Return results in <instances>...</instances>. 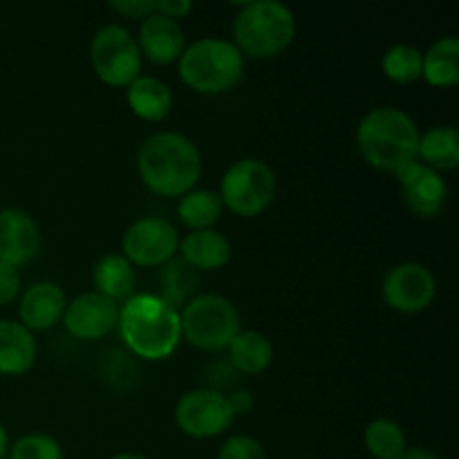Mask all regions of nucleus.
I'll use <instances>...</instances> for the list:
<instances>
[{
  "mask_svg": "<svg viewBox=\"0 0 459 459\" xmlns=\"http://www.w3.org/2000/svg\"><path fill=\"white\" fill-rule=\"evenodd\" d=\"M420 137L415 119L393 106L366 112L357 126V146L366 164L390 175L420 161Z\"/></svg>",
  "mask_w": 459,
  "mask_h": 459,
  "instance_id": "obj_2",
  "label": "nucleus"
},
{
  "mask_svg": "<svg viewBox=\"0 0 459 459\" xmlns=\"http://www.w3.org/2000/svg\"><path fill=\"white\" fill-rule=\"evenodd\" d=\"M278 191V178L272 166L258 157L238 160L224 170L220 200L238 218H258L272 206Z\"/></svg>",
  "mask_w": 459,
  "mask_h": 459,
  "instance_id": "obj_7",
  "label": "nucleus"
},
{
  "mask_svg": "<svg viewBox=\"0 0 459 459\" xmlns=\"http://www.w3.org/2000/svg\"><path fill=\"white\" fill-rule=\"evenodd\" d=\"M110 7L119 12L121 16L134 18V21L142 22L143 18L155 13V0H112Z\"/></svg>",
  "mask_w": 459,
  "mask_h": 459,
  "instance_id": "obj_31",
  "label": "nucleus"
},
{
  "mask_svg": "<svg viewBox=\"0 0 459 459\" xmlns=\"http://www.w3.org/2000/svg\"><path fill=\"white\" fill-rule=\"evenodd\" d=\"M224 204L218 191L209 188H193L191 193L178 200V218L188 231H204L213 229L215 222L222 218Z\"/></svg>",
  "mask_w": 459,
  "mask_h": 459,
  "instance_id": "obj_24",
  "label": "nucleus"
},
{
  "mask_svg": "<svg viewBox=\"0 0 459 459\" xmlns=\"http://www.w3.org/2000/svg\"><path fill=\"white\" fill-rule=\"evenodd\" d=\"M90 61L94 74L110 88H128L142 76L143 56L133 31L119 22L99 27L90 43Z\"/></svg>",
  "mask_w": 459,
  "mask_h": 459,
  "instance_id": "obj_8",
  "label": "nucleus"
},
{
  "mask_svg": "<svg viewBox=\"0 0 459 459\" xmlns=\"http://www.w3.org/2000/svg\"><path fill=\"white\" fill-rule=\"evenodd\" d=\"M92 285L97 294L121 305L137 294V269L124 254H106L94 263Z\"/></svg>",
  "mask_w": 459,
  "mask_h": 459,
  "instance_id": "obj_20",
  "label": "nucleus"
},
{
  "mask_svg": "<svg viewBox=\"0 0 459 459\" xmlns=\"http://www.w3.org/2000/svg\"><path fill=\"white\" fill-rule=\"evenodd\" d=\"M420 161L437 173H448L459 166V133L455 126H433L420 137Z\"/></svg>",
  "mask_w": 459,
  "mask_h": 459,
  "instance_id": "obj_23",
  "label": "nucleus"
},
{
  "mask_svg": "<svg viewBox=\"0 0 459 459\" xmlns=\"http://www.w3.org/2000/svg\"><path fill=\"white\" fill-rule=\"evenodd\" d=\"M273 343L258 330H240L227 348L229 366L238 375H263L273 363Z\"/></svg>",
  "mask_w": 459,
  "mask_h": 459,
  "instance_id": "obj_21",
  "label": "nucleus"
},
{
  "mask_svg": "<svg viewBox=\"0 0 459 459\" xmlns=\"http://www.w3.org/2000/svg\"><path fill=\"white\" fill-rule=\"evenodd\" d=\"M117 330L133 357L143 361H164L182 343L179 312L157 294H134L121 303Z\"/></svg>",
  "mask_w": 459,
  "mask_h": 459,
  "instance_id": "obj_3",
  "label": "nucleus"
},
{
  "mask_svg": "<svg viewBox=\"0 0 459 459\" xmlns=\"http://www.w3.org/2000/svg\"><path fill=\"white\" fill-rule=\"evenodd\" d=\"M9 453V435H7V429L3 426V421H0V459L7 457Z\"/></svg>",
  "mask_w": 459,
  "mask_h": 459,
  "instance_id": "obj_35",
  "label": "nucleus"
},
{
  "mask_svg": "<svg viewBox=\"0 0 459 459\" xmlns=\"http://www.w3.org/2000/svg\"><path fill=\"white\" fill-rule=\"evenodd\" d=\"M43 236L27 211L7 206L0 209V263L22 267L39 255Z\"/></svg>",
  "mask_w": 459,
  "mask_h": 459,
  "instance_id": "obj_14",
  "label": "nucleus"
},
{
  "mask_svg": "<svg viewBox=\"0 0 459 459\" xmlns=\"http://www.w3.org/2000/svg\"><path fill=\"white\" fill-rule=\"evenodd\" d=\"M394 178L399 182L403 202H406L412 213L426 220L442 215L448 200V184L442 173L429 169L421 161H415Z\"/></svg>",
  "mask_w": 459,
  "mask_h": 459,
  "instance_id": "obj_13",
  "label": "nucleus"
},
{
  "mask_svg": "<svg viewBox=\"0 0 459 459\" xmlns=\"http://www.w3.org/2000/svg\"><path fill=\"white\" fill-rule=\"evenodd\" d=\"M110 459H148V457L137 455V453H117V455H112Z\"/></svg>",
  "mask_w": 459,
  "mask_h": 459,
  "instance_id": "obj_36",
  "label": "nucleus"
},
{
  "mask_svg": "<svg viewBox=\"0 0 459 459\" xmlns=\"http://www.w3.org/2000/svg\"><path fill=\"white\" fill-rule=\"evenodd\" d=\"M21 296V272L12 264L0 263V307L13 303Z\"/></svg>",
  "mask_w": 459,
  "mask_h": 459,
  "instance_id": "obj_30",
  "label": "nucleus"
},
{
  "mask_svg": "<svg viewBox=\"0 0 459 459\" xmlns=\"http://www.w3.org/2000/svg\"><path fill=\"white\" fill-rule=\"evenodd\" d=\"M178 254L195 272H218L229 264L233 247L222 231L204 229V231H188L186 236L179 238Z\"/></svg>",
  "mask_w": 459,
  "mask_h": 459,
  "instance_id": "obj_17",
  "label": "nucleus"
},
{
  "mask_svg": "<svg viewBox=\"0 0 459 459\" xmlns=\"http://www.w3.org/2000/svg\"><path fill=\"white\" fill-rule=\"evenodd\" d=\"M155 12L179 22V18H186L193 12V3L191 0H155Z\"/></svg>",
  "mask_w": 459,
  "mask_h": 459,
  "instance_id": "obj_32",
  "label": "nucleus"
},
{
  "mask_svg": "<svg viewBox=\"0 0 459 459\" xmlns=\"http://www.w3.org/2000/svg\"><path fill=\"white\" fill-rule=\"evenodd\" d=\"M182 339L204 352H222L242 330L233 300L220 294H195L179 309Z\"/></svg>",
  "mask_w": 459,
  "mask_h": 459,
  "instance_id": "obj_6",
  "label": "nucleus"
},
{
  "mask_svg": "<svg viewBox=\"0 0 459 459\" xmlns=\"http://www.w3.org/2000/svg\"><path fill=\"white\" fill-rule=\"evenodd\" d=\"M63 325L79 341H101L119 325V305L97 291H83L67 300Z\"/></svg>",
  "mask_w": 459,
  "mask_h": 459,
  "instance_id": "obj_12",
  "label": "nucleus"
},
{
  "mask_svg": "<svg viewBox=\"0 0 459 459\" xmlns=\"http://www.w3.org/2000/svg\"><path fill=\"white\" fill-rule=\"evenodd\" d=\"M197 273L193 267H188L186 263H184L179 255H175L173 260H169V263L161 267L160 272V299L164 300L166 305H170L173 309H182L184 305L188 303V300L195 296V290H197V282H200V278H197Z\"/></svg>",
  "mask_w": 459,
  "mask_h": 459,
  "instance_id": "obj_25",
  "label": "nucleus"
},
{
  "mask_svg": "<svg viewBox=\"0 0 459 459\" xmlns=\"http://www.w3.org/2000/svg\"><path fill=\"white\" fill-rule=\"evenodd\" d=\"M229 397V403H231L233 412L238 415H247V412H251V408H254V397H251L249 390H236V393L227 394Z\"/></svg>",
  "mask_w": 459,
  "mask_h": 459,
  "instance_id": "obj_33",
  "label": "nucleus"
},
{
  "mask_svg": "<svg viewBox=\"0 0 459 459\" xmlns=\"http://www.w3.org/2000/svg\"><path fill=\"white\" fill-rule=\"evenodd\" d=\"M65 307V290L54 281H39L21 294L18 323L25 325L31 334L34 332H48L63 321Z\"/></svg>",
  "mask_w": 459,
  "mask_h": 459,
  "instance_id": "obj_15",
  "label": "nucleus"
},
{
  "mask_svg": "<svg viewBox=\"0 0 459 459\" xmlns=\"http://www.w3.org/2000/svg\"><path fill=\"white\" fill-rule=\"evenodd\" d=\"M139 45V52L155 65H170L178 63L186 48V36L179 27L178 21L161 16V13H151L139 22V31L134 36Z\"/></svg>",
  "mask_w": 459,
  "mask_h": 459,
  "instance_id": "obj_16",
  "label": "nucleus"
},
{
  "mask_svg": "<svg viewBox=\"0 0 459 459\" xmlns=\"http://www.w3.org/2000/svg\"><path fill=\"white\" fill-rule=\"evenodd\" d=\"M39 343L18 321H0V375L22 377L34 368Z\"/></svg>",
  "mask_w": 459,
  "mask_h": 459,
  "instance_id": "obj_19",
  "label": "nucleus"
},
{
  "mask_svg": "<svg viewBox=\"0 0 459 459\" xmlns=\"http://www.w3.org/2000/svg\"><path fill=\"white\" fill-rule=\"evenodd\" d=\"M137 173L151 193L179 200L200 182L202 152L186 134L161 130L139 143Z\"/></svg>",
  "mask_w": 459,
  "mask_h": 459,
  "instance_id": "obj_1",
  "label": "nucleus"
},
{
  "mask_svg": "<svg viewBox=\"0 0 459 459\" xmlns=\"http://www.w3.org/2000/svg\"><path fill=\"white\" fill-rule=\"evenodd\" d=\"M399 459H442V457H439L437 453L429 451V448L417 446V448H408V451L403 453V455Z\"/></svg>",
  "mask_w": 459,
  "mask_h": 459,
  "instance_id": "obj_34",
  "label": "nucleus"
},
{
  "mask_svg": "<svg viewBox=\"0 0 459 459\" xmlns=\"http://www.w3.org/2000/svg\"><path fill=\"white\" fill-rule=\"evenodd\" d=\"M437 296L435 273L421 263H399L381 282V299L399 314H420L433 305Z\"/></svg>",
  "mask_w": 459,
  "mask_h": 459,
  "instance_id": "obj_11",
  "label": "nucleus"
},
{
  "mask_svg": "<svg viewBox=\"0 0 459 459\" xmlns=\"http://www.w3.org/2000/svg\"><path fill=\"white\" fill-rule=\"evenodd\" d=\"M421 79L433 88H455L459 83V39L444 36L424 52Z\"/></svg>",
  "mask_w": 459,
  "mask_h": 459,
  "instance_id": "obj_22",
  "label": "nucleus"
},
{
  "mask_svg": "<svg viewBox=\"0 0 459 459\" xmlns=\"http://www.w3.org/2000/svg\"><path fill=\"white\" fill-rule=\"evenodd\" d=\"M363 446L375 459H399L408 451L406 430L394 420L379 417L363 430Z\"/></svg>",
  "mask_w": 459,
  "mask_h": 459,
  "instance_id": "obj_26",
  "label": "nucleus"
},
{
  "mask_svg": "<svg viewBox=\"0 0 459 459\" xmlns=\"http://www.w3.org/2000/svg\"><path fill=\"white\" fill-rule=\"evenodd\" d=\"M296 39V16L278 0L242 3L233 18V40L242 56L273 58Z\"/></svg>",
  "mask_w": 459,
  "mask_h": 459,
  "instance_id": "obj_5",
  "label": "nucleus"
},
{
  "mask_svg": "<svg viewBox=\"0 0 459 459\" xmlns=\"http://www.w3.org/2000/svg\"><path fill=\"white\" fill-rule=\"evenodd\" d=\"M178 74L193 92L215 97L240 85L245 79V56L231 40L206 36L184 48Z\"/></svg>",
  "mask_w": 459,
  "mask_h": 459,
  "instance_id": "obj_4",
  "label": "nucleus"
},
{
  "mask_svg": "<svg viewBox=\"0 0 459 459\" xmlns=\"http://www.w3.org/2000/svg\"><path fill=\"white\" fill-rule=\"evenodd\" d=\"M421 65H424V52L415 45L397 43L388 48L381 56V72L385 79L394 83H415L421 79Z\"/></svg>",
  "mask_w": 459,
  "mask_h": 459,
  "instance_id": "obj_27",
  "label": "nucleus"
},
{
  "mask_svg": "<svg viewBox=\"0 0 459 459\" xmlns=\"http://www.w3.org/2000/svg\"><path fill=\"white\" fill-rule=\"evenodd\" d=\"M9 459H63L61 442L48 433H27L21 435L9 446Z\"/></svg>",
  "mask_w": 459,
  "mask_h": 459,
  "instance_id": "obj_28",
  "label": "nucleus"
},
{
  "mask_svg": "<svg viewBox=\"0 0 459 459\" xmlns=\"http://www.w3.org/2000/svg\"><path fill=\"white\" fill-rule=\"evenodd\" d=\"M233 421L236 412L222 390H188L175 403V424L191 439L220 437L231 429Z\"/></svg>",
  "mask_w": 459,
  "mask_h": 459,
  "instance_id": "obj_9",
  "label": "nucleus"
},
{
  "mask_svg": "<svg viewBox=\"0 0 459 459\" xmlns=\"http://www.w3.org/2000/svg\"><path fill=\"white\" fill-rule=\"evenodd\" d=\"M126 103H128L130 112L143 121H157L169 119L173 112V90L169 83L151 74H142L126 88Z\"/></svg>",
  "mask_w": 459,
  "mask_h": 459,
  "instance_id": "obj_18",
  "label": "nucleus"
},
{
  "mask_svg": "<svg viewBox=\"0 0 459 459\" xmlns=\"http://www.w3.org/2000/svg\"><path fill=\"white\" fill-rule=\"evenodd\" d=\"M218 459H267L263 444L249 435H233L222 442Z\"/></svg>",
  "mask_w": 459,
  "mask_h": 459,
  "instance_id": "obj_29",
  "label": "nucleus"
},
{
  "mask_svg": "<svg viewBox=\"0 0 459 459\" xmlns=\"http://www.w3.org/2000/svg\"><path fill=\"white\" fill-rule=\"evenodd\" d=\"M178 227L161 215H143L134 220L121 238V254L133 267H164L178 255Z\"/></svg>",
  "mask_w": 459,
  "mask_h": 459,
  "instance_id": "obj_10",
  "label": "nucleus"
}]
</instances>
